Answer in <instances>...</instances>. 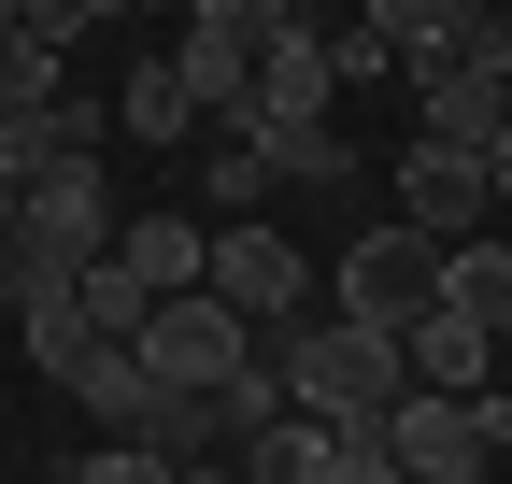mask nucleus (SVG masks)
I'll list each match as a JSON object with an SVG mask.
<instances>
[{"mask_svg": "<svg viewBox=\"0 0 512 484\" xmlns=\"http://www.w3.org/2000/svg\"><path fill=\"white\" fill-rule=\"evenodd\" d=\"M214 285L242 299L256 328L299 314V299H328V285H313V242H299V228H271V214H214Z\"/></svg>", "mask_w": 512, "mask_h": 484, "instance_id": "nucleus-5", "label": "nucleus"}, {"mask_svg": "<svg viewBox=\"0 0 512 484\" xmlns=\"http://www.w3.org/2000/svg\"><path fill=\"white\" fill-rule=\"evenodd\" d=\"M0 214H15V186H0Z\"/></svg>", "mask_w": 512, "mask_h": 484, "instance_id": "nucleus-16", "label": "nucleus"}, {"mask_svg": "<svg viewBox=\"0 0 512 484\" xmlns=\"http://www.w3.org/2000/svg\"><path fill=\"white\" fill-rule=\"evenodd\" d=\"M100 15H185V0H100Z\"/></svg>", "mask_w": 512, "mask_h": 484, "instance_id": "nucleus-14", "label": "nucleus"}, {"mask_svg": "<svg viewBox=\"0 0 512 484\" xmlns=\"http://www.w3.org/2000/svg\"><path fill=\"white\" fill-rule=\"evenodd\" d=\"M256 43H271V0H185L171 15V57H185V86H200V114H242Z\"/></svg>", "mask_w": 512, "mask_h": 484, "instance_id": "nucleus-6", "label": "nucleus"}, {"mask_svg": "<svg viewBox=\"0 0 512 484\" xmlns=\"http://www.w3.org/2000/svg\"><path fill=\"white\" fill-rule=\"evenodd\" d=\"M427 285H441V242L413 214H356V242L328 257V299H342V314H384V328H399Z\"/></svg>", "mask_w": 512, "mask_h": 484, "instance_id": "nucleus-2", "label": "nucleus"}, {"mask_svg": "<svg viewBox=\"0 0 512 484\" xmlns=\"http://www.w3.org/2000/svg\"><path fill=\"white\" fill-rule=\"evenodd\" d=\"M271 15H299V29H328V15H356V0H271Z\"/></svg>", "mask_w": 512, "mask_h": 484, "instance_id": "nucleus-13", "label": "nucleus"}, {"mask_svg": "<svg viewBox=\"0 0 512 484\" xmlns=\"http://www.w3.org/2000/svg\"><path fill=\"white\" fill-rule=\"evenodd\" d=\"M384 214H413L427 242H456V228H484L498 214V171H484V143H399V157H384Z\"/></svg>", "mask_w": 512, "mask_h": 484, "instance_id": "nucleus-3", "label": "nucleus"}, {"mask_svg": "<svg viewBox=\"0 0 512 484\" xmlns=\"http://www.w3.org/2000/svg\"><path fill=\"white\" fill-rule=\"evenodd\" d=\"M384 456H399V484H484L498 442H484V413L456 385H399L384 399Z\"/></svg>", "mask_w": 512, "mask_h": 484, "instance_id": "nucleus-4", "label": "nucleus"}, {"mask_svg": "<svg viewBox=\"0 0 512 484\" xmlns=\"http://www.w3.org/2000/svg\"><path fill=\"white\" fill-rule=\"evenodd\" d=\"M0 29H15V0H0Z\"/></svg>", "mask_w": 512, "mask_h": 484, "instance_id": "nucleus-15", "label": "nucleus"}, {"mask_svg": "<svg viewBox=\"0 0 512 484\" xmlns=\"http://www.w3.org/2000/svg\"><path fill=\"white\" fill-rule=\"evenodd\" d=\"M356 15H370L384 43H399V57H441V43L470 29V0H356Z\"/></svg>", "mask_w": 512, "mask_h": 484, "instance_id": "nucleus-11", "label": "nucleus"}, {"mask_svg": "<svg viewBox=\"0 0 512 484\" xmlns=\"http://www.w3.org/2000/svg\"><path fill=\"white\" fill-rule=\"evenodd\" d=\"M399 342H413V385H456V399H470V385H498V328L470 314V299H441V285L399 314Z\"/></svg>", "mask_w": 512, "mask_h": 484, "instance_id": "nucleus-7", "label": "nucleus"}, {"mask_svg": "<svg viewBox=\"0 0 512 484\" xmlns=\"http://www.w3.org/2000/svg\"><path fill=\"white\" fill-rule=\"evenodd\" d=\"M128 342H143V371H157V385H228L242 356H256V314H242V299L200 271V285L143 299V328H128Z\"/></svg>", "mask_w": 512, "mask_h": 484, "instance_id": "nucleus-1", "label": "nucleus"}, {"mask_svg": "<svg viewBox=\"0 0 512 484\" xmlns=\"http://www.w3.org/2000/svg\"><path fill=\"white\" fill-rule=\"evenodd\" d=\"M100 257L143 285V299H171V285H200V271H214V214H114Z\"/></svg>", "mask_w": 512, "mask_h": 484, "instance_id": "nucleus-8", "label": "nucleus"}, {"mask_svg": "<svg viewBox=\"0 0 512 484\" xmlns=\"http://www.w3.org/2000/svg\"><path fill=\"white\" fill-rule=\"evenodd\" d=\"M185 129H200V86H185V57H128V86H114V143H143V157H171Z\"/></svg>", "mask_w": 512, "mask_h": 484, "instance_id": "nucleus-9", "label": "nucleus"}, {"mask_svg": "<svg viewBox=\"0 0 512 484\" xmlns=\"http://www.w3.org/2000/svg\"><path fill=\"white\" fill-rule=\"evenodd\" d=\"M200 214H271V171H256V143H242V129L200 157Z\"/></svg>", "mask_w": 512, "mask_h": 484, "instance_id": "nucleus-12", "label": "nucleus"}, {"mask_svg": "<svg viewBox=\"0 0 512 484\" xmlns=\"http://www.w3.org/2000/svg\"><path fill=\"white\" fill-rule=\"evenodd\" d=\"M328 86H342V100H399V86H413V57L384 43L370 15H328Z\"/></svg>", "mask_w": 512, "mask_h": 484, "instance_id": "nucleus-10", "label": "nucleus"}]
</instances>
